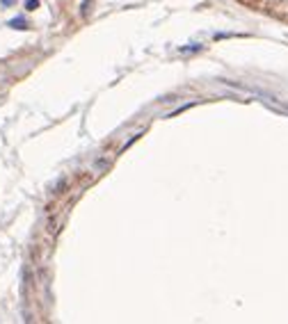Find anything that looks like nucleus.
<instances>
[{
    "instance_id": "nucleus-1",
    "label": "nucleus",
    "mask_w": 288,
    "mask_h": 324,
    "mask_svg": "<svg viewBox=\"0 0 288 324\" xmlns=\"http://www.w3.org/2000/svg\"><path fill=\"white\" fill-rule=\"evenodd\" d=\"M7 25L14 27V30H27V21H25V18H21V16H18V18H12Z\"/></svg>"
},
{
    "instance_id": "nucleus-2",
    "label": "nucleus",
    "mask_w": 288,
    "mask_h": 324,
    "mask_svg": "<svg viewBox=\"0 0 288 324\" xmlns=\"http://www.w3.org/2000/svg\"><path fill=\"white\" fill-rule=\"evenodd\" d=\"M108 167H110V160H108V158H99V160L94 162V171H96V173H103Z\"/></svg>"
},
{
    "instance_id": "nucleus-3",
    "label": "nucleus",
    "mask_w": 288,
    "mask_h": 324,
    "mask_svg": "<svg viewBox=\"0 0 288 324\" xmlns=\"http://www.w3.org/2000/svg\"><path fill=\"white\" fill-rule=\"evenodd\" d=\"M142 135H144V132H137V135H133V137H131V139H128V141H126V144H123V146H121V151H126V149H128V146H133V144H135V141H137V139H140V137H142Z\"/></svg>"
},
{
    "instance_id": "nucleus-4",
    "label": "nucleus",
    "mask_w": 288,
    "mask_h": 324,
    "mask_svg": "<svg viewBox=\"0 0 288 324\" xmlns=\"http://www.w3.org/2000/svg\"><path fill=\"white\" fill-rule=\"evenodd\" d=\"M91 12V0H82V7H80V14L82 16H87V14Z\"/></svg>"
},
{
    "instance_id": "nucleus-5",
    "label": "nucleus",
    "mask_w": 288,
    "mask_h": 324,
    "mask_svg": "<svg viewBox=\"0 0 288 324\" xmlns=\"http://www.w3.org/2000/svg\"><path fill=\"white\" fill-rule=\"evenodd\" d=\"M37 7H39V0H25V9H27V12H35Z\"/></svg>"
},
{
    "instance_id": "nucleus-6",
    "label": "nucleus",
    "mask_w": 288,
    "mask_h": 324,
    "mask_svg": "<svg viewBox=\"0 0 288 324\" xmlns=\"http://www.w3.org/2000/svg\"><path fill=\"white\" fill-rule=\"evenodd\" d=\"M195 50H201V46H183L181 53H195Z\"/></svg>"
},
{
    "instance_id": "nucleus-7",
    "label": "nucleus",
    "mask_w": 288,
    "mask_h": 324,
    "mask_svg": "<svg viewBox=\"0 0 288 324\" xmlns=\"http://www.w3.org/2000/svg\"><path fill=\"white\" fill-rule=\"evenodd\" d=\"M3 5H12V0H3Z\"/></svg>"
}]
</instances>
